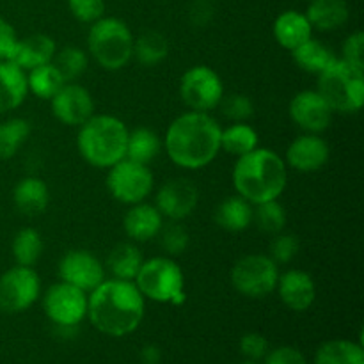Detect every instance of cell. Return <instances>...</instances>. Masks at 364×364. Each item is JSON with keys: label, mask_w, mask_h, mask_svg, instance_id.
Instances as JSON below:
<instances>
[{"label": "cell", "mask_w": 364, "mask_h": 364, "mask_svg": "<svg viewBox=\"0 0 364 364\" xmlns=\"http://www.w3.org/2000/svg\"><path fill=\"white\" fill-rule=\"evenodd\" d=\"M146 299L134 281L110 277L87 294V318L96 331L123 338L137 331L144 318Z\"/></svg>", "instance_id": "obj_1"}, {"label": "cell", "mask_w": 364, "mask_h": 364, "mask_svg": "<svg viewBox=\"0 0 364 364\" xmlns=\"http://www.w3.org/2000/svg\"><path fill=\"white\" fill-rule=\"evenodd\" d=\"M219 121L210 112H188L178 116L166 132V153L174 166L199 171L210 166L220 153Z\"/></svg>", "instance_id": "obj_2"}, {"label": "cell", "mask_w": 364, "mask_h": 364, "mask_svg": "<svg viewBox=\"0 0 364 364\" xmlns=\"http://www.w3.org/2000/svg\"><path fill=\"white\" fill-rule=\"evenodd\" d=\"M233 187L251 205L279 199L288 183V167L283 156L269 148H256L238 156L233 167Z\"/></svg>", "instance_id": "obj_3"}, {"label": "cell", "mask_w": 364, "mask_h": 364, "mask_svg": "<svg viewBox=\"0 0 364 364\" xmlns=\"http://www.w3.org/2000/svg\"><path fill=\"white\" fill-rule=\"evenodd\" d=\"M128 128L119 117L95 114L89 117L77 135V148L82 159L98 169H110L127 159Z\"/></svg>", "instance_id": "obj_4"}, {"label": "cell", "mask_w": 364, "mask_h": 364, "mask_svg": "<svg viewBox=\"0 0 364 364\" xmlns=\"http://www.w3.org/2000/svg\"><path fill=\"white\" fill-rule=\"evenodd\" d=\"M318 77L316 91L323 96L333 112L352 114L364 103V66L334 59Z\"/></svg>", "instance_id": "obj_5"}, {"label": "cell", "mask_w": 364, "mask_h": 364, "mask_svg": "<svg viewBox=\"0 0 364 364\" xmlns=\"http://www.w3.org/2000/svg\"><path fill=\"white\" fill-rule=\"evenodd\" d=\"M134 39L123 20L102 16L89 28L87 50L103 70L117 71L123 70L134 57Z\"/></svg>", "instance_id": "obj_6"}, {"label": "cell", "mask_w": 364, "mask_h": 364, "mask_svg": "<svg viewBox=\"0 0 364 364\" xmlns=\"http://www.w3.org/2000/svg\"><path fill=\"white\" fill-rule=\"evenodd\" d=\"M142 297L160 304H183L185 276L181 267L171 256L144 259L134 279Z\"/></svg>", "instance_id": "obj_7"}, {"label": "cell", "mask_w": 364, "mask_h": 364, "mask_svg": "<svg viewBox=\"0 0 364 364\" xmlns=\"http://www.w3.org/2000/svg\"><path fill=\"white\" fill-rule=\"evenodd\" d=\"M279 267L267 255L242 256L231 269V284L240 295L262 299L276 291Z\"/></svg>", "instance_id": "obj_8"}, {"label": "cell", "mask_w": 364, "mask_h": 364, "mask_svg": "<svg viewBox=\"0 0 364 364\" xmlns=\"http://www.w3.org/2000/svg\"><path fill=\"white\" fill-rule=\"evenodd\" d=\"M153 173L144 164L123 159L114 164L107 174V188L116 201L123 205H137L146 201L153 191Z\"/></svg>", "instance_id": "obj_9"}, {"label": "cell", "mask_w": 364, "mask_h": 364, "mask_svg": "<svg viewBox=\"0 0 364 364\" xmlns=\"http://www.w3.org/2000/svg\"><path fill=\"white\" fill-rule=\"evenodd\" d=\"M180 96L185 105L196 112L217 109L224 98V84L215 70L205 64L192 66L181 75Z\"/></svg>", "instance_id": "obj_10"}, {"label": "cell", "mask_w": 364, "mask_h": 364, "mask_svg": "<svg viewBox=\"0 0 364 364\" xmlns=\"http://www.w3.org/2000/svg\"><path fill=\"white\" fill-rule=\"evenodd\" d=\"M41 295V279L32 267L16 265L0 276V311L23 313Z\"/></svg>", "instance_id": "obj_11"}, {"label": "cell", "mask_w": 364, "mask_h": 364, "mask_svg": "<svg viewBox=\"0 0 364 364\" xmlns=\"http://www.w3.org/2000/svg\"><path fill=\"white\" fill-rule=\"evenodd\" d=\"M43 311L55 327H78L87 316V294L59 281L43 295Z\"/></svg>", "instance_id": "obj_12"}, {"label": "cell", "mask_w": 364, "mask_h": 364, "mask_svg": "<svg viewBox=\"0 0 364 364\" xmlns=\"http://www.w3.org/2000/svg\"><path fill=\"white\" fill-rule=\"evenodd\" d=\"M59 277L64 283L89 294L107 279L105 265L91 251L73 249L60 258Z\"/></svg>", "instance_id": "obj_13"}, {"label": "cell", "mask_w": 364, "mask_h": 364, "mask_svg": "<svg viewBox=\"0 0 364 364\" xmlns=\"http://www.w3.org/2000/svg\"><path fill=\"white\" fill-rule=\"evenodd\" d=\"M50 105L55 119L68 127H80L95 116V100L91 92L77 82H66L50 100Z\"/></svg>", "instance_id": "obj_14"}, {"label": "cell", "mask_w": 364, "mask_h": 364, "mask_svg": "<svg viewBox=\"0 0 364 364\" xmlns=\"http://www.w3.org/2000/svg\"><path fill=\"white\" fill-rule=\"evenodd\" d=\"M291 121L297 124L304 134H322L327 130L333 121V109L329 103L323 100V96L318 91L306 89V91L297 92L290 102Z\"/></svg>", "instance_id": "obj_15"}, {"label": "cell", "mask_w": 364, "mask_h": 364, "mask_svg": "<svg viewBox=\"0 0 364 364\" xmlns=\"http://www.w3.org/2000/svg\"><path fill=\"white\" fill-rule=\"evenodd\" d=\"M199 191L187 178H173L160 187L155 206L167 220H183L194 213Z\"/></svg>", "instance_id": "obj_16"}, {"label": "cell", "mask_w": 364, "mask_h": 364, "mask_svg": "<svg viewBox=\"0 0 364 364\" xmlns=\"http://www.w3.org/2000/svg\"><path fill=\"white\" fill-rule=\"evenodd\" d=\"M331 148L318 134H302L290 142L284 156L287 167L299 173H316L329 162Z\"/></svg>", "instance_id": "obj_17"}, {"label": "cell", "mask_w": 364, "mask_h": 364, "mask_svg": "<svg viewBox=\"0 0 364 364\" xmlns=\"http://www.w3.org/2000/svg\"><path fill=\"white\" fill-rule=\"evenodd\" d=\"M281 302L291 311H308L316 299V284L304 270H287L279 274L276 287Z\"/></svg>", "instance_id": "obj_18"}, {"label": "cell", "mask_w": 364, "mask_h": 364, "mask_svg": "<svg viewBox=\"0 0 364 364\" xmlns=\"http://www.w3.org/2000/svg\"><path fill=\"white\" fill-rule=\"evenodd\" d=\"M164 226V217L155 205L137 203L128 208L123 219V230L134 242H148L156 238Z\"/></svg>", "instance_id": "obj_19"}, {"label": "cell", "mask_w": 364, "mask_h": 364, "mask_svg": "<svg viewBox=\"0 0 364 364\" xmlns=\"http://www.w3.org/2000/svg\"><path fill=\"white\" fill-rule=\"evenodd\" d=\"M55 52L57 45L50 36L31 34L23 39H18L16 48H14L9 60L23 71H31L34 68L43 66V64L52 63Z\"/></svg>", "instance_id": "obj_20"}, {"label": "cell", "mask_w": 364, "mask_h": 364, "mask_svg": "<svg viewBox=\"0 0 364 364\" xmlns=\"http://www.w3.org/2000/svg\"><path fill=\"white\" fill-rule=\"evenodd\" d=\"M27 95V71L11 60H0V114L16 110Z\"/></svg>", "instance_id": "obj_21"}, {"label": "cell", "mask_w": 364, "mask_h": 364, "mask_svg": "<svg viewBox=\"0 0 364 364\" xmlns=\"http://www.w3.org/2000/svg\"><path fill=\"white\" fill-rule=\"evenodd\" d=\"M13 201L18 212L25 217H38L48 208V185L38 176L21 178L13 191Z\"/></svg>", "instance_id": "obj_22"}, {"label": "cell", "mask_w": 364, "mask_h": 364, "mask_svg": "<svg viewBox=\"0 0 364 364\" xmlns=\"http://www.w3.org/2000/svg\"><path fill=\"white\" fill-rule=\"evenodd\" d=\"M272 32L277 45L283 46L284 50L294 52L297 46H301L302 43L311 39L313 27L304 13H299V11H284L274 21Z\"/></svg>", "instance_id": "obj_23"}, {"label": "cell", "mask_w": 364, "mask_h": 364, "mask_svg": "<svg viewBox=\"0 0 364 364\" xmlns=\"http://www.w3.org/2000/svg\"><path fill=\"white\" fill-rule=\"evenodd\" d=\"M350 11L345 0H309L306 18L313 28L322 32L336 31L348 21Z\"/></svg>", "instance_id": "obj_24"}, {"label": "cell", "mask_w": 364, "mask_h": 364, "mask_svg": "<svg viewBox=\"0 0 364 364\" xmlns=\"http://www.w3.org/2000/svg\"><path fill=\"white\" fill-rule=\"evenodd\" d=\"M215 223L230 233L245 231L252 224V205L240 196H231L215 208Z\"/></svg>", "instance_id": "obj_25"}, {"label": "cell", "mask_w": 364, "mask_h": 364, "mask_svg": "<svg viewBox=\"0 0 364 364\" xmlns=\"http://www.w3.org/2000/svg\"><path fill=\"white\" fill-rule=\"evenodd\" d=\"M315 364H364V348L350 340H329L316 350Z\"/></svg>", "instance_id": "obj_26"}, {"label": "cell", "mask_w": 364, "mask_h": 364, "mask_svg": "<svg viewBox=\"0 0 364 364\" xmlns=\"http://www.w3.org/2000/svg\"><path fill=\"white\" fill-rule=\"evenodd\" d=\"M294 55L295 64L301 68L302 71L311 75H320L334 59L336 55L333 53V50L329 46H326L323 43H320L318 39H308L306 43H302L301 46L291 52Z\"/></svg>", "instance_id": "obj_27"}, {"label": "cell", "mask_w": 364, "mask_h": 364, "mask_svg": "<svg viewBox=\"0 0 364 364\" xmlns=\"http://www.w3.org/2000/svg\"><path fill=\"white\" fill-rule=\"evenodd\" d=\"M142 262L144 259H142L137 245L124 242V244H117L110 251L109 258H107V269L110 270L112 277H116V279L134 281Z\"/></svg>", "instance_id": "obj_28"}, {"label": "cell", "mask_w": 364, "mask_h": 364, "mask_svg": "<svg viewBox=\"0 0 364 364\" xmlns=\"http://www.w3.org/2000/svg\"><path fill=\"white\" fill-rule=\"evenodd\" d=\"M258 132L244 123H231L230 127L220 132V149L231 156H244L258 148Z\"/></svg>", "instance_id": "obj_29"}, {"label": "cell", "mask_w": 364, "mask_h": 364, "mask_svg": "<svg viewBox=\"0 0 364 364\" xmlns=\"http://www.w3.org/2000/svg\"><path fill=\"white\" fill-rule=\"evenodd\" d=\"M160 149H162L160 137L149 128L141 127L128 132L127 159L148 166L149 162H153L159 156Z\"/></svg>", "instance_id": "obj_30"}, {"label": "cell", "mask_w": 364, "mask_h": 364, "mask_svg": "<svg viewBox=\"0 0 364 364\" xmlns=\"http://www.w3.org/2000/svg\"><path fill=\"white\" fill-rule=\"evenodd\" d=\"M64 84H66V80L59 73V70L53 66V63L43 64V66L34 68L27 73L28 92L41 100H52Z\"/></svg>", "instance_id": "obj_31"}, {"label": "cell", "mask_w": 364, "mask_h": 364, "mask_svg": "<svg viewBox=\"0 0 364 364\" xmlns=\"http://www.w3.org/2000/svg\"><path fill=\"white\" fill-rule=\"evenodd\" d=\"M169 53V43L162 32L146 31L134 39V57L142 66H155Z\"/></svg>", "instance_id": "obj_32"}, {"label": "cell", "mask_w": 364, "mask_h": 364, "mask_svg": "<svg viewBox=\"0 0 364 364\" xmlns=\"http://www.w3.org/2000/svg\"><path fill=\"white\" fill-rule=\"evenodd\" d=\"M31 135V124L21 117H11V119L0 123V160H9L20 151L21 146Z\"/></svg>", "instance_id": "obj_33"}, {"label": "cell", "mask_w": 364, "mask_h": 364, "mask_svg": "<svg viewBox=\"0 0 364 364\" xmlns=\"http://www.w3.org/2000/svg\"><path fill=\"white\" fill-rule=\"evenodd\" d=\"M43 238L34 228H23L13 238V256L16 265L34 267L43 255Z\"/></svg>", "instance_id": "obj_34"}, {"label": "cell", "mask_w": 364, "mask_h": 364, "mask_svg": "<svg viewBox=\"0 0 364 364\" xmlns=\"http://www.w3.org/2000/svg\"><path fill=\"white\" fill-rule=\"evenodd\" d=\"M252 223L263 233L277 235L287 226V210L281 205L279 199L252 205Z\"/></svg>", "instance_id": "obj_35"}, {"label": "cell", "mask_w": 364, "mask_h": 364, "mask_svg": "<svg viewBox=\"0 0 364 364\" xmlns=\"http://www.w3.org/2000/svg\"><path fill=\"white\" fill-rule=\"evenodd\" d=\"M52 63L66 82H77L89 66L87 53L78 46H66V48L57 50Z\"/></svg>", "instance_id": "obj_36"}, {"label": "cell", "mask_w": 364, "mask_h": 364, "mask_svg": "<svg viewBox=\"0 0 364 364\" xmlns=\"http://www.w3.org/2000/svg\"><path fill=\"white\" fill-rule=\"evenodd\" d=\"M156 237L160 240V247L171 258L183 255L188 249V244H191V235H188L187 228L181 224V220H167V223H164L162 230Z\"/></svg>", "instance_id": "obj_37"}, {"label": "cell", "mask_w": 364, "mask_h": 364, "mask_svg": "<svg viewBox=\"0 0 364 364\" xmlns=\"http://www.w3.org/2000/svg\"><path fill=\"white\" fill-rule=\"evenodd\" d=\"M219 107L223 109V114L231 123H244L255 112V105H252L251 98L245 95H224Z\"/></svg>", "instance_id": "obj_38"}, {"label": "cell", "mask_w": 364, "mask_h": 364, "mask_svg": "<svg viewBox=\"0 0 364 364\" xmlns=\"http://www.w3.org/2000/svg\"><path fill=\"white\" fill-rule=\"evenodd\" d=\"M301 251V242L295 235L290 233H277L276 238L270 244V258L277 265H287Z\"/></svg>", "instance_id": "obj_39"}, {"label": "cell", "mask_w": 364, "mask_h": 364, "mask_svg": "<svg viewBox=\"0 0 364 364\" xmlns=\"http://www.w3.org/2000/svg\"><path fill=\"white\" fill-rule=\"evenodd\" d=\"M71 14L82 23H95L105 13V0H68Z\"/></svg>", "instance_id": "obj_40"}, {"label": "cell", "mask_w": 364, "mask_h": 364, "mask_svg": "<svg viewBox=\"0 0 364 364\" xmlns=\"http://www.w3.org/2000/svg\"><path fill=\"white\" fill-rule=\"evenodd\" d=\"M240 352L245 359L262 361L269 352V341L259 333H247L240 340Z\"/></svg>", "instance_id": "obj_41"}, {"label": "cell", "mask_w": 364, "mask_h": 364, "mask_svg": "<svg viewBox=\"0 0 364 364\" xmlns=\"http://www.w3.org/2000/svg\"><path fill=\"white\" fill-rule=\"evenodd\" d=\"M263 364H308V359L299 348L284 345L267 352Z\"/></svg>", "instance_id": "obj_42"}, {"label": "cell", "mask_w": 364, "mask_h": 364, "mask_svg": "<svg viewBox=\"0 0 364 364\" xmlns=\"http://www.w3.org/2000/svg\"><path fill=\"white\" fill-rule=\"evenodd\" d=\"M341 59L347 63L364 66V34L361 31L354 32L345 39L341 46Z\"/></svg>", "instance_id": "obj_43"}, {"label": "cell", "mask_w": 364, "mask_h": 364, "mask_svg": "<svg viewBox=\"0 0 364 364\" xmlns=\"http://www.w3.org/2000/svg\"><path fill=\"white\" fill-rule=\"evenodd\" d=\"M18 36L13 25L0 16V60H9L16 48Z\"/></svg>", "instance_id": "obj_44"}, {"label": "cell", "mask_w": 364, "mask_h": 364, "mask_svg": "<svg viewBox=\"0 0 364 364\" xmlns=\"http://www.w3.org/2000/svg\"><path fill=\"white\" fill-rule=\"evenodd\" d=\"M213 9L208 0H198L191 9V21L198 27H205L212 21Z\"/></svg>", "instance_id": "obj_45"}, {"label": "cell", "mask_w": 364, "mask_h": 364, "mask_svg": "<svg viewBox=\"0 0 364 364\" xmlns=\"http://www.w3.org/2000/svg\"><path fill=\"white\" fill-rule=\"evenodd\" d=\"M162 359V350L156 345H146L141 350V361L142 364H160Z\"/></svg>", "instance_id": "obj_46"}, {"label": "cell", "mask_w": 364, "mask_h": 364, "mask_svg": "<svg viewBox=\"0 0 364 364\" xmlns=\"http://www.w3.org/2000/svg\"><path fill=\"white\" fill-rule=\"evenodd\" d=\"M240 364H259L258 361H251V359H245V361H242Z\"/></svg>", "instance_id": "obj_47"}, {"label": "cell", "mask_w": 364, "mask_h": 364, "mask_svg": "<svg viewBox=\"0 0 364 364\" xmlns=\"http://www.w3.org/2000/svg\"><path fill=\"white\" fill-rule=\"evenodd\" d=\"M208 2H212V0H208Z\"/></svg>", "instance_id": "obj_48"}, {"label": "cell", "mask_w": 364, "mask_h": 364, "mask_svg": "<svg viewBox=\"0 0 364 364\" xmlns=\"http://www.w3.org/2000/svg\"><path fill=\"white\" fill-rule=\"evenodd\" d=\"M308 2H309V0H308Z\"/></svg>", "instance_id": "obj_49"}]
</instances>
